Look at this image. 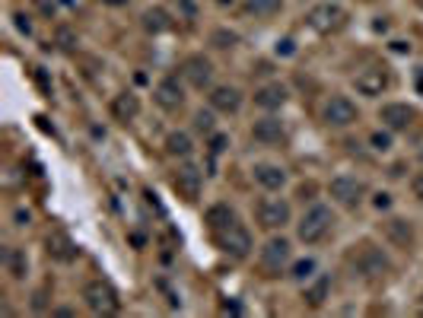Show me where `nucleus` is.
<instances>
[{"label": "nucleus", "instance_id": "nucleus-12", "mask_svg": "<svg viewBox=\"0 0 423 318\" xmlns=\"http://www.w3.org/2000/svg\"><path fill=\"white\" fill-rule=\"evenodd\" d=\"M207 102H210L214 112H220V115H236L239 108H242V92H239L236 86L223 83V86H214V90H210Z\"/></svg>", "mask_w": 423, "mask_h": 318}, {"label": "nucleus", "instance_id": "nucleus-14", "mask_svg": "<svg viewBox=\"0 0 423 318\" xmlns=\"http://www.w3.org/2000/svg\"><path fill=\"white\" fill-rule=\"evenodd\" d=\"M251 137H255L258 144H264V147L281 144V140L286 137L283 121H281V118H274V115H264V118H258L255 124H251Z\"/></svg>", "mask_w": 423, "mask_h": 318}, {"label": "nucleus", "instance_id": "nucleus-26", "mask_svg": "<svg viewBox=\"0 0 423 318\" xmlns=\"http://www.w3.org/2000/svg\"><path fill=\"white\" fill-rule=\"evenodd\" d=\"M315 258H299V261H293V267H290V277L293 280H299V283H306V280H312L315 277Z\"/></svg>", "mask_w": 423, "mask_h": 318}, {"label": "nucleus", "instance_id": "nucleus-20", "mask_svg": "<svg viewBox=\"0 0 423 318\" xmlns=\"http://www.w3.org/2000/svg\"><path fill=\"white\" fill-rule=\"evenodd\" d=\"M112 115L118 121H134L140 115V99L134 96V92H118V96L112 99Z\"/></svg>", "mask_w": 423, "mask_h": 318}, {"label": "nucleus", "instance_id": "nucleus-2", "mask_svg": "<svg viewBox=\"0 0 423 318\" xmlns=\"http://www.w3.org/2000/svg\"><path fill=\"white\" fill-rule=\"evenodd\" d=\"M290 261H293V245H290V239H283V235H271V239L261 245V255H258V265H261L264 277L286 274Z\"/></svg>", "mask_w": 423, "mask_h": 318}, {"label": "nucleus", "instance_id": "nucleus-17", "mask_svg": "<svg viewBox=\"0 0 423 318\" xmlns=\"http://www.w3.org/2000/svg\"><path fill=\"white\" fill-rule=\"evenodd\" d=\"M290 99V90L283 83H264L261 90H255V105L264 108V112H277V108L286 105Z\"/></svg>", "mask_w": 423, "mask_h": 318}, {"label": "nucleus", "instance_id": "nucleus-1", "mask_svg": "<svg viewBox=\"0 0 423 318\" xmlns=\"http://www.w3.org/2000/svg\"><path fill=\"white\" fill-rule=\"evenodd\" d=\"M334 229V213L325 204H312L309 211L299 216L296 223V239L306 245H318L322 239H328V233Z\"/></svg>", "mask_w": 423, "mask_h": 318}, {"label": "nucleus", "instance_id": "nucleus-3", "mask_svg": "<svg viewBox=\"0 0 423 318\" xmlns=\"http://www.w3.org/2000/svg\"><path fill=\"white\" fill-rule=\"evenodd\" d=\"M83 302L93 315H115L121 309L118 290L112 287L108 280H90L83 287Z\"/></svg>", "mask_w": 423, "mask_h": 318}, {"label": "nucleus", "instance_id": "nucleus-31", "mask_svg": "<svg viewBox=\"0 0 423 318\" xmlns=\"http://www.w3.org/2000/svg\"><path fill=\"white\" fill-rule=\"evenodd\" d=\"M214 45H216V48H233V45H236V36H233V32H214Z\"/></svg>", "mask_w": 423, "mask_h": 318}, {"label": "nucleus", "instance_id": "nucleus-38", "mask_svg": "<svg viewBox=\"0 0 423 318\" xmlns=\"http://www.w3.org/2000/svg\"><path fill=\"white\" fill-rule=\"evenodd\" d=\"M293 51H296L293 38H283V42H277V54H293Z\"/></svg>", "mask_w": 423, "mask_h": 318}, {"label": "nucleus", "instance_id": "nucleus-37", "mask_svg": "<svg viewBox=\"0 0 423 318\" xmlns=\"http://www.w3.org/2000/svg\"><path fill=\"white\" fill-rule=\"evenodd\" d=\"M13 220H16V226H29L32 213H29V211H23V207H19V211H16V213H13Z\"/></svg>", "mask_w": 423, "mask_h": 318}, {"label": "nucleus", "instance_id": "nucleus-32", "mask_svg": "<svg viewBox=\"0 0 423 318\" xmlns=\"http://www.w3.org/2000/svg\"><path fill=\"white\" fill-rule=\"evenodd\" d=\"M58 45H61L64 51H70L73 45H77V38L70 36V29H58Z\"/></svg>", "mask_w": 423, "mask_h": 318}, {"label": "nucleus", "instance_id": "nucleus-36", "mask_svg": "<svg viewBox=\"0 0 423 318\" xmlns=\"http://www.w3.org/2000/svg\"><path fill=\"white\" fill-rule=\"evenodd\" d=\"M16 29L29 36V32H32V23H29V16H23V13H16Z\"/></svg>", "mask_w": 423, "mask_h": 318}, {"label": "nucleus", "instance_id": "nucleus-41", "mask_svg": "<svg viewBox=\"0 0 423 318\" xmlns=\"http://www.w3.org/2000/svg\"><path fill=\"white\" fill-rule=\"evenodd\" d=\"M105 4H112V6H118V4H127V0H105Z\"/></svg>", "mask_w": 423, "mask_h": 318}, {"label": "nucleus", "instance_id": "nucleus-27", "mask_svg": "<svg viewBox=\"0 0 423 318\" xmlns=\"http://www.w3.org/2000/svg\"><path fill=\"white\" fill-rule=\"evenodd\" d=\"M4 265H6V270H10L16 280H23L26 277V255L23 252H16V248H10V252L4 255Z\"/></svg>", "mask_w": 423, "mask_h": 318}, {"label": "nucleus", "instance_id": "nucleus-15", "mask_svg": "<svg viewBox=\"0 0 423 318\" xmlns=\"http://www.w3.org/2000/svg\"><path fill=\"white\" fill-rule=\"evenodd\" d=\"M251 175H255V181L264 188V191H281L286 185V169L277 166V162H255V169H251Z\"/></svg>", "mask_w": 423, "mask_h": 318}, {"label": "nucleus", "instance_id": "nucleus-22", "mask_svg": "<svg viewBox=\"0 0 423 318\" xmlns=\"http://www.w3.org/2000/svg\"><path fill=\"white\" fill-rule=\"evenodd\" d=\"M140 23H143V29L153 32V36H160V32L172 29V19H169V13L162 10V6H150V10L140 16Z\"/></svg>", "mask_w": 423, "mask_h": 318}, {"label": "nucleus", "instance_id": "nucleus-29", "mask_svg": "<svg viewBox=\"0 0 423 318\" xmlns=\"http://www.w3.org/2000/svg\"><path fill=\"white\" fill-rule=\"evenodd\" d=\"M194 131H197V134H207V137L216 131L214 108H210V112H204V108H201V112H194Z\"/></svg>", "mask_w": 423, "mask_h": 318}, {"label": "nucleus", "instance_id": "nucleus-4", "mask_svg": "<svg viewBox=\"0 0 423 318\" xmlns=\"http://www.w3.org/2000/svg\"><path fill=\"white\" fill-rule=\"evenodd\" d=\"M216 235V245H220L223 255H229L233 261H245L251 255V233L242 226L239 220H233L229 226H223Z\"/></svg>", "mask_w": 423, "mask_h": 318}, {"label": "nucleus", "instance_id": "nucleus-11", "mask_svg": "<svg viewBox=\"0 0 423 318\" xmlns=\"http://www.w3.org/2000/svg\"><path fill=\"white\" fill-rule=\"evenodd\" d=\"M182 77L188 80V86L204 90V86H210V80H214V64H210V58H204V54H191V58H185V64H182Z\"/></svg>", "mask_w": 423, "mask_h": 318}, {"label": "nucleus", "instance_id": "nucleus-18", "mask_svg": "<svg viewBox=\"0 0 423 318\" xmlns=\"http://www.w3.org/2000/svg\"><path fill=\"white\" fill-rule=\"evenodd\" d=\"M340 19H344V13H340V6H334V4H322V6H315V10L309 13V26H312L315 32H331V29H338Z\"/></svg>", "mask_w": 423, "mask_h": 318}, {"label": "nucleus", "instance_id": "nucleus-34", "mask_svg": "<svg viewBox=\"0 0 423 318\" xmlns=\"http://www.w3.org/2000/svg\"><path fill=\"white\" fill-rule=\"evenodd\" d=\"M372 204H376V211H388V207H392V194L379 191V194H376V201H372Z\"/></svg>", "mask_w": 423, "mask_h": 318}, {"label": "nucleus", "instance_id": "nucleus-40", "mask_svg": "<svg viewBox=\"0 0 423 318\" xmlns=\"http://www.w3.org/2000/svg\"><path fill=\"white\" fill-rule=\"evenodd\" d=\"M38 6H42L45 13H54V0H38Z\"/></svg>", "mask_w": 423, "mask_h": 318}, {"label": "nucleus", "instance_id": "nucleus-30", "mask_svg": "<svg viewBox=\"0 0 423 318\" xmlns=\"http://www.w3.org/2000/svg\"><path fill=\"white\" fill-rule=\"evenodd\" d=\"M370 144H372V150H379V153L392 150V134H388V131H376L370 137Z\"/></svg>", "mask_w": 423, "mask_h": 318}, {"label": "nucleus", "instance_id": "nucleus-35", "mask_svg": "<svg viewBox=\"0 0 423 318\" xmlns=\"http://www.w3.org/2000/svg\"><path fill=\"white\" fill-rule=\"evenodd\" d=\"M411 191H414V198L423 201V172L414 175V181H411Z\"/></svg>", "mask_w": 423, "mask_h": 318}, {"label": "nucleus", "instance_id": "nucleus-9", "mask_svg": "<svg viewBox=\"0 0 423 318\" xmlns=\"http://www.w3.org/2000/svg\"><path fill=\"white\" fill-rule=\"evenodd\" d=\"M153 99L162 112H179L185 105V90H182L179 77H162L160 83L153 86Z\"/></svg>", "mask_w": 423, "mask_h": 318}, {"label": "nucleus", "instance_id": "nucleus-6", "mask_svg": "<svg viewBox=\"0 0 423 318\" xmlns=\"http://www.w3.org/2000/svg\"><path fill=\"white\" fill-rule=\"evenodd\" d=\"M328 194L340 207H360L366 198V185L360 179H353V175H338V179H331Z\"/></svg>", "mask_w": 423, "mask_h": 318}, {"label": "nucleus", "instance_id": "nucleus-33", "mask_svg": "<svg viewBox=\"0 0 423 318\" xmlns=\"http://www.w3.org/2000/svg\"><path fill=\"white\" fill-rule=\"evenodd\" d=\"M226 144H229L226 134H210V150H214V153H223V150H226Z\"/></svg>", "mask_w": 423, "mask_h": 318}, {"label": "nucleus", "instance_id": "nucleus-24", "mask_svg": "<svg viewBox=\"0 0 423 318\" xmlns=\"http://www.w3.org/2000/svg\"><path fill=\"white\" fill-rule=\"evenodd\" d=\"M48 255L58 261H73L77 258V248H73V242L64 233H54V235H48Z\"/></svg>", "mask_w": 423, "mask_h": 318}, {"label": "nucleus", "instance_id": "nucleus-19", "mask_svg": "<svg viewBox=\"0 0 423 318\" xmlns=\"http://www.w3.org/2000/svg\"><path fill=\"white\" fill-rule=\"evenodd\" d=\"M385 235H388V242H395L398 248L414 245V226H411V220H401V216H392V220L385 223Z\"/></svg>", "mask_w": 423, "mask_h": 318}, {"label": "nucleus", "instance_id": "nucleus-13", "mask_svg": "<svg viewBox=\"0 0 423 318\" xmlns=\"http://www.w3.org/2000/svg\"><path fill=\"white\" fill-rule=\"evenodd\" d=\"M379 118L388 131H407L414 121V108L407 102H385L379 108Z\"/></svg>", "mask_w": 423, "mask_h": 318}, {"label": "nucleus", "instance_id": "nucleus-42", "mask_svg": "<svg viewBox=\"0 0 423 318\" xmlns=\"http://www.w3.org/2000/svg\"><path fill=\"white\" fill-rule=\"evenodd\" d=\"M420 302H423V296H420Z\"/></svg>", "mask_w": 423, "mask_h": 318}, {"label": "nucleus", "instance_id": "nucleus-23", "mask_svg": "<svg viewBox=\"0 0 423 318\" xmlns=\"http://www.w3.org/2000/svg\"><path fill=\"white\" fill-rule=\"evenodd\" d=\"M166 153L172 159H188L191 153H194V144H191V137L185 131H172L166 137Z\"/></svg>", "mask_w": 423, "mask_h": 318}, {"label": "nucleus", "instance_id": "nucleus-25", "mask_svg": "<svg viewBox=\"0 0 423 318\" xmlns=\"http://www.w3.org/2000/svg\"><path fill=\"white\" fill-rule=\"evenodd\" d=\"M233 220H236V213L229 204H214V207H207V213H204V223H207L214 233H220V229L229 226Z\"/></svg>", "mask_w": 423, "mask_h": 318}, {"label": "nucleus", "instance_id": "nucleus-39", "mask_svg": "<svg viewBox=\"0 0 423 318\" xmlns=\"http://www.w3.org/2000/svg\"><path fill=\"white\" fill-rule=\"evenodd\" d=\"M414 86H417V92L423 96V67H417V73H414Z\"/></svg>", "mask_w": 423, "mask_h": 318}, {"label": "nucleus", "instance_id": "nucleus-21", "mask_svg": "<svg viewBox=\"0 0 423 318\" xmlns=\"http://www.w3.org/2000/svg\"><path fill=\"white\" fill-rule=\"evenodd\" d=\"M328 290H331V280L325 274L312 277V280H306V302H309L312 309H318L325 300H328Z\"/></svg>", "mask_w": 423, "mask_h": 318}, {"label": "nucleus", "instance_id": "nucleus-8", "mask_svg": "<svg viewBox=\"0 0 423 318\" xmlns=\"http://www.w3.org/2000/svg\"><path fill=\"white\" fill-rule=\"evenodd\" d=\"M357 118H360L357 105H353L347 96H331L322 108V121L328 127H350Z\"/></svg>", "mask_w": 423, "mask_h": 318}, {"label": "nucleus", "instance_id": "nucleus-5", "mask_svg": "<svg viewBox=\"0 0 423 318\" xmlns=\"http://www.w3.org/2000/svg\"><path fill=\"white\" fill-rule=\"evenodd\" d=\"M353 267H357V274L363 277V280H382L385 274H392V261H388V255L376 245L360 248L357 258H353Z\"/></svg>", "mask_w": 423, "mask_h": 318}, {"label": "nucleus", "instance_id": "nucleus-7", "mask_svg": "<svg viewBox=\"0 0 423 318\" xmlns=\"http://www.w3.org/2000/svg\"><path fill=\"white\" fill-rule=\"evenodd\" d=\"M255 213H258V223H261L264 229H271V233L290 226V220H293V211L283 198H264Z\"/></svg>", "mask_w": 423, "mask_h": 318}, {"label": "nucleus", "instance_id": "nucleus-28", "mask_svg": "<svg viewBox=\"0 0 423 318\" xmlns=\"http://www.w3.org/2000/svg\"><path fill=\"white\" fill-rule=\"evenodd\" d=\"M283 0H245V6H249V13H255V16H274L277 10H281Z\"/></svg>", "mask_w": 423, "mask_h": 318}, {"label": "nucleus", "instance_id": "nucleus-16", "mask_svg": "<svg viewBox=\"0 0 423 318\" xmlns=\"http://www.w3.org/2000/svg\"><path fill=\"white\" fill-rule=\"evenodd\" d=\"M357 90L363 92V96H382V92L388 90V73L382 70V67H366V70L357 73Z\"/></svg>", "mask_w": 423, "mask_h": 318}, {"label": "nucleus", "instance_id": "nucleus-10", "mask_svg": "<svg viewBox=\"0 0 423 318\" xmlns=\"http://www.w3.org/2000/svg\"><path fill=\"white\" fill-rule=\"evenodd\" d=\"M172 185L185 201H197L201 198V188H204V172L197 166H191V162H185V166H179V172L172 175Z\"/></svg>", "mask_w": 423, "mask_h": 318}]
</instances>
